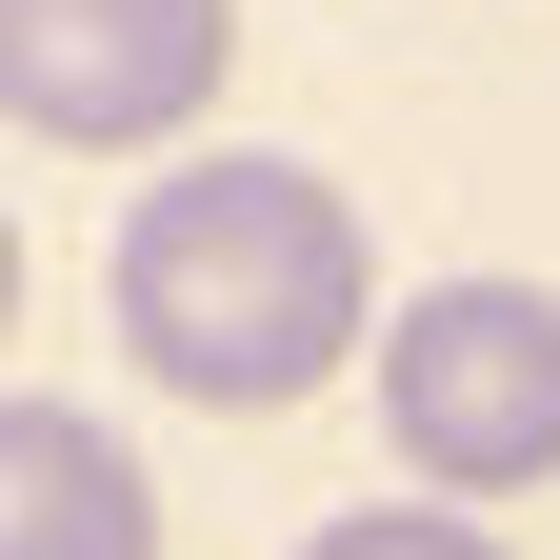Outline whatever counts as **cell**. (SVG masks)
I'll return each mask as SVG.
<instances>
[{
	"label": "cell",
	"mask_w": 560,
	"mask_h": 560,
	"mask_svg": "<svg viewBox=\"0 0 560 560\" xmlns=\"http://www.w3.org/2000/svg\"><path fill=\"white\" fill-rule=\"evenodd\" d=\"M101 301L140 340V381L200 400V420H280L320 400L340 361H381V260H361V200L320 161H260V140H200L120 200V260Z\"/></svg>",
	"instance_id": "cell-1"
},
{
	"label": "cell",
	"mask_w": 560,
	"mask_h": 560,
	"mask_svg": "<svg viewBox=\"0 0 560 560\" xmlns=\"http://www.w3.org/2000/svg\"><path fill=\"white\" fill-rule=\"evenodd\" d=\"M381 441L420 501L560 480V280H420L381 320Z\"/></svg>",
	"instance_id": "cell-2"
},
{
	"label": "cell",
	"mask_w": 560,
	"mask_h": 560,
	"mask_svg": "<svg viewBox=\"0 0 560 560\" xmlns=\"http://www.w3.org/2000/svg\"><path fill=\"white\" fill-rule=\"evenodd\" d=\"M241 0H0V120L81 140V161H140L221 101Z\"/></svg>",
	"instance_id": "cell-3"
},
{
	"label": "cell",
	"mask_w": 560,
	"mask_h": 560,
	"mask_svg": "<svg viewBox=\"0 0 560 560\" xmlns=\"http://www.w3.org/2000/svg\"><path fill=\"white\" fill-rule=\"evenodd\" d=\"M0 560H161V480L81 400H0Z\"/></svg>",
	"instance_id": "cell-4"
},
{
	"label": "cell",
	"mask_w": 560,
	"mask_h": 560,
	"mask_svg": "<svg viewBox=\"0 0 560 560\" xmlns=\"http://www.w3.org/2000/svg\"><path fill=\"white\" fill-rule=\"evenodd\" d=\"M301 560H501V540H480L460 501H361V521H320Z\"/></svg>",
	"instance_id": "cell-5"
},
{
	"label": "cell",
	"mask_w": 560,
	"mask_h": 560,
	"mask_svg": "<svg viewBox=\"0 0 560 560\" xmlns=\"http://www.w3.org/2000/svg\"><path fill=\"white\" fill-rule=\"evenodd\" d=\"M0 340H21V221H0Z\"/></svg>",
	"instance_id": "cell-6"
}]
</instances>
